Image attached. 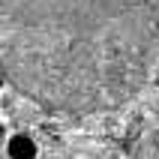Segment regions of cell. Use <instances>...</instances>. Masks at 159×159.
I'll list each match as a JSON object with an SVG mask.
<instances>
[{
  "label": "cell",
  "instance_id": "6da1fadb",
  "mask_svg": "<svg viewBox=\"0 0 159 159\" xmlns=\"http://www.w3.org/2000/svg\"><path fill=\"white\" fill-rule=\"evenodd\" d=\"M156 57L159 0H0V72L45 111H111Z\"/></svg>",
  "mask_w": 159,
  "mask_h": 159
},
{
  "label": "cell",
  "instance_id": "7a4b0ae2",
  "mask_svg": "<svg viewBox=\"0 0 159 159\" xmlns=\"http://www.w3.org/2000/svg\"><path fill=\"white\" fill-rule=\"evenodd\" d=\"M129 159H159V129H153V132L144 135L141 141L132 147Z\"/></svg>",
  "mask_w": 159,
  "mask_h": 159
}]
</instances>
